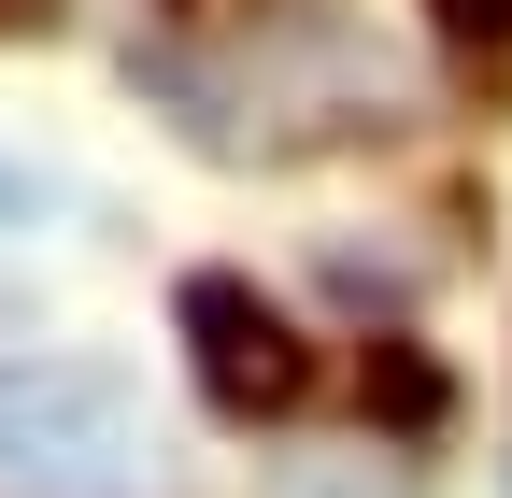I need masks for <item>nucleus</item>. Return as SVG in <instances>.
Instances as JSON below:
<instances>
[{
    "instance_id": "6",
    "label": "nucleus",
    "mask_w": 512,
    "mask_h": 498,
    "mask_svg": "<svg viewBox=\"0 0 512 498\" xmlns=\"http://www.w3.org/2000/svg\"><path fill=\"white\" fill-rule=\"evenodd\" d=\"M0 15H43V0H0Z\"/></svg>"
},
{
    "instance_id": "4",
    "label": "nucleus",
    "mask_w": 512,
    "mask_h": 498,
    "mask_svg": "<svg viewBox=\"0 0 512 498\" xmlns=\"http://www.w3.org/2000/svg\"><path fill=\"white\" fill-rule=\"evenodd\" d=\"M427 29L470 57V72H512V0H427Z\"/></svg>"
},
{
    "instance_id": "2",
    "label": "nucleus",
    "mask_w": 512,
    "mask_h": 498,
    "mask_svg": "<svg viewBox=\"0 0 512 498\" xmlns=\"http://www.w3.org/2000/svg\"><path fill=\"white\" fill-rule=\"evenodd\" d=\"M171 328H185V356H200V399H214V413H285V399L313 385V342H299L242 271H185V285H171Z\"/></svg>"
},
{
    "instance_id": "1",
    "label": "nucleus",
    "mask_w": 512,
    "mask_h": 498,
    "mask_svg": "<svg viewBox=\"0 0 512 498\" xmlns=\"http://www.w3.org/2000/svg\"><path fill=\"white\" fill-rule=\"evenodd\" d=\"M0 484L15 498H143L157 442L114 356H15L0 370Z\"/></svg>"
},
{
    "instance_id": "3",
    "label": "nucleus",
    "mask_w": 512,
    "mask_h": 498,
    "mask_svg": "<svg viewBox=\"0 0 512 498\" xmlns=\"http://www.w3.org/2000/svg\"><path fill=\"white\" fill-rule=\"evenodd\" d=\"M370 399H384V427H441V370L413 342H370Z\"/></svg>"
},
{
    "instance_id": "5",
    "label": "nucleus",
    "mask_w": 512,
    "mask_h": 498,
    "mask_svg": "<svg viewBox=\"0 0 512 498\" xmlns=\"http://www.w3.org/2000/svg\"><path fill=\"white\" fill-rule=\"evenodd\" d=\"M0 228H29V171L15 157H0Z\"/></svg>"
}]
</instances>
